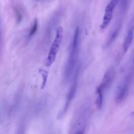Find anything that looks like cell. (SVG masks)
<instances>
[{
  "instance_id": "cell-10",
  "label": "cell",
  "mask_w": 134,
  "mask_h": 134,
  "mask_svg": "<svg viewBox=\"0 0 134 134\" xmlns=\"http://www.w3.org/2000/svg\"><path fill=\"white\" fill-rule=\"evenodd\" d=\"M120 5H119V15L122 16L127 11L128 8L130 0H120Z\"/></svg>"
},
{
  "instance_id": "cell-2",
  "label": "cell",
  "mask_w": 134,
  "mask_h": 134,
  "mask_svg": "<svg viewBox=\"0 0 134 134\" xmlns=\"http://www.w3.org/2000/svg\"><path fill=\"white\" fill-rule=\"evenodd\" d=\"M63 38H64V32L62 27H58L56 29V35L54 41L51 44L49 52L47 55V58L45 61V65L47 67L51 66L54 62L56 58L57 54L59 51L61 44L62 43Z\"/></svg>"
},
{
  "instance_id": "cell-1",
  "label": "cell",
  "mask_w": 134,
  "mask_h": 134,
  "mask_svg": "<svg viewBox=\"0 0 134 134\" xmlns=\"http://www.w3.org/2000/svg\"><path fill=\"white\" fill-rule=\"evenodd\" d=\"M80 29L78 27H77L71 41L70 46H69V56L65 64V69H64V79L67 81H68L71 77L75 67L77 64L79 51H80Z\"/></svg>"
},
{
  "instance_id": "cell-12",
  "label": "cell",
  "mask_w": 134,
  "mask_h": 134,
  "mask_svg": "<svg viewBox=\"0 0 134 134\" xmlns=\"http://www.w3.org/2000/svg\"><path fill=\"white\" fill-rule=\"evenodd\" d=\"M2 27H1V22H0V54L2 52Z\"/></svg>"
},
{
  "instance_id": "cell-13",
  "label": "cell",
  "mask_w": 134,
  "mask_h": 134,
  "mask_svg": "<svg viewBox=\"0 0 134 134\" xmlns=\"http://www.w3.org/2000/svg\"><path fill=\"white\" fill-rule=\"evenodd\" d=\"M75 134H84V131L83 130H79Z\"/></svg>"
},
{
  "instance_id": "cell-8",
  "label": "cell",
  "mask_w": 134,
  "mask_h": 134,
  "mask_svg": "<svg viewBox=\"0 0 134 134\" xmlns=\"http://www.w3.org/2000/svg\"><path fill=\"white\" fill-rule=\"evenodd\" d=\"M115 71L113 68H110L105 72L102 81H101V84L99 85L102 88L104 92H105V91L110 88L114 79H115Z\"/></svg>"
},
{
  "instance_id": "cell-11",
  "label": "cell",
  "mask_w": 134,
  "mask_h": 134,
  "mask_svg": "<svg viewBox=\"0 0 134 134\" xmlns=\"http://www.w3.org/2000/svg\"><path fill=\"white\" fill-rule=\"evenodd\" d=\"M38 28V21L37 19H35L34 22L33 23V25H32V28H31L30 30H29V33H28V38H31L32 37H33L35 35V33L37 32Z\"/></svg>"
},
{
  "instance_id": "cell-7",
  "label": "cell",
  "mask_w": 134,
  "mask_h": 134,
  "mask_svg": "<svg viewBox=\"0 0 134 134\" xmlns=\"http://www.w3.org/2000/svg\"><path fill=\"white\" fill-rule=\"evenodd\" d=\"M134 38V14L129 24L128 28L127 33L126 37L124 39L123 44H122V51L126 53L132 43Z\"/></svg>"
},
{
  "instance_id": "cell-5",
  "label": "cell",
  "mask_w": 134,
  "mask_h": 134,
  "mask_svg": "<svg viewBox=\"0 0 134 134\" xmlns=\"http://www.w3.org/2000/svg\"><path fill=\"white\" fill-rule=\"evenodd\" d=\"M78 69H77L76 72H75V76H74L73 80L72 82V84L70 88H69V92H68V95H67L66 98V101H65V105H64V109H63L61 113L59 114V116H62V115L64 114L65 113V112L67 111V110L69 108V105L71 103L72 101L73 100V98H75V94H76L77 90V85H78Z\"/></svg>"
},
{
  "instance_id": "cell-9",
  "label": "cell",
  "mask_w": 134,
  "mask_h": 134,
  "mask_svg": "<svg viewBox=\"0 0 134 134\" xmlns=\"http://www.w3.org/2000/svg\"><path fill=\"white\" fill-rule=\"evenodd\" d=\"M104 92L100 86H98L95 91V106L98 110L102 108L103 103Z\"/></svg>"
},
{
  "instance_id": "cell-4",
  "label": "cell",
  "mask_w": 134,
  "mask_h": 134,
  "mask_svg": "<svg viewBox=\"0 0 134 134\" xmlns=\"http://www.w3.org/2000/svg\"><path fill=\"white\" fill-rule=\"evenodd\" d=\"M119 2H120V0H111L107 4V5L106 6L104 16L103 17L102 22H101V24L100 26V28H101V30L105 29L110 24L113 18L114 9L117 5L118 3H119Z\"/></svg>"
},
{
  "instance_id": "cell-3",
  "label": "cell",
  "mask_w": 134,
  "mask_h": 134,
  "mask_svg": "<svg viewBox=\"0 0 134 134\" xmlns=\"http://www.w3.org/2000/svg\"><path fill=\"white\" fill-rule=\"evenodd\" d=\"M130 78V75H126L118 86L115 98V100L117 103H121L126 98L129 92Z\"/></svg>"
},
{
  "instance_id": "cell-6",
  "label": "cell",
  "mask_w": 134,
  "mask_h": 134,
  "mask_svg": "<svg viewBox=\"0 0 134 134\" xmlns=\"http://www.w3.org/2000/svg\"><path fill=\"white\" fill-rule=\"evenodd\" d=\"M122 23H123V17L119 15L118 18L116 19V22L114 24L113 27L111 29L107 39L106 43L105 44V47H109L115 41L122 29Z\"/></svg>"
}]
</instances>
